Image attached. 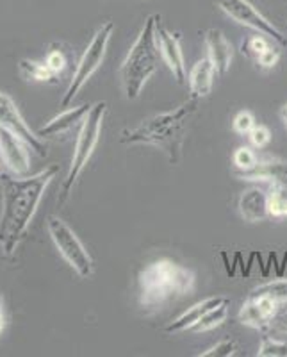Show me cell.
<instances>
[{"mask_svg": "<svg viewBox=\"0 0 287 357\" xmlns=\"http://www.w3.org/2000/svg\"><path fill=\"white\" fill-rule=\"evenodd\" d=\"M89 107L91 106L82 104V106H75L63 111L61 114H57V116H54L52 120H49L45 126H41L40 129H38V134H40L43 139L65 136V134H68L70 130H73L77 126H81L82 120H84L86 114H88Z\"/></svg>", "mask_w": 287, "mask_h": 357, "instance_id": "5bb4252c", "label": "cell"}, {"mask_svg": "<svg viewBox=\"0 0 287 357\" xmlns=\"http://www.w3.org/2000/svg\"><path fill=\"white\" fill-rule=\"evenodd\" d=\"M205 47L209 59L218 73H226L232 63V45L219 29H209L205 33Z\"/></svg>", "mask_w": 287, "mask_h": 357, "instance_id": "e0dca14e", "label": "cell"}, {"mask_svg": "<svg viewBox=\"0 0 287 357\" xmlns=\"http://www.w3.org/2000/svg\"><path fill=\"white\" fill-rule=\"evenodd\" d=\"M31 145L20 134L0 126V159L15 175H29L31 172Z\"/></svg>", "mask_w": 287, "mask_h": 357, "instance_id": "9c48e42d", "label": "cell"}, {"mask_svg": "<svg viewBox=\"0 0 287 357\" xmlns=\"http://www.w3.org/2000/svg\"><path fill=\"white\" fill-rule=\"evenodd\" d=\"M6 325H8V314H6L4 298H2V296H0V334L4 333Z\"/></svg>", "mask_w": 287, "mask_h": 357, "instance_id": "1f68e13d", "label": "cell"}, {"mask_svg": "<svg viewBox=\"0 0 287 357\" xmlns=\"http://www.w3.org/2000/svg\"><path fill=\"white\" fill-rule=\"evenodd\" d=\"M57 170V165H50L33 175L0 172V254L4 257L17 254Z\"/></svg>", "mask_w": 287, "mask_h": 357, "instance_id": "6da1fadb", "label": "cell"}, {"mask_svg": "<svg viewBox=\"0 0 287 357\" xmlns=\"http://www.w3.org/2000/svg\"><path fill=\"white\" fill-rule=\"evenodd\" d=\"M155 40H157L159 52L162 59L168 65L170 72L173 73V79L183 84L186 81V65H184V54L180 47V34L171 33L161 24V17H157L155 24Z\"/></svg>", "mask_w": 287, "mask_h": 357, "instance_id": "8fae6325", "label": "cell"}, {"mask_svg": "<svg viewBox=\"0 0 287 357\" xmlns=\"http://www.w3.org/2000/svg\"><path fill=\"white\" fill-rule=\"evenodd\" d=\"M196 109H199V100L189 97L175 109L154 114L143 120L139 126L123 129L120 132V143L155 146L168 155L170 165H177L183 158L187 129L193 122Z\"/></svg>", "mask_w": 287, "mask_h": 357, "instance_id": "7a4b0ae2", "label": "cell"}, {"mask_svg": "<svg viewBox=\"0 0 287 357\" xmlns=\"http://www.w3.org/2000/svg\"><path fill=\"white\" fill-rule=\"evenodd\" d=\"M267 334L273 336H287V302H280L277 311L273 312L270 324H267Z\"/></svg>", "mask_w": 287, "mask_h": 357, "instance_id": "cb8c5ba5", "label": "cell"}, {"mask_svg": "<svg viewBox=\"0 0 287 357\" xmlns=\"http://www.w3.org/2000/svg\"><path fill=\"white\" fill-rule=\"evenodd\" d=\"M257 159H259V155L255 154L250 146H239V149H235L234 154H232V162H234L235 167L234 172L250 170L255 162H257Z\"/></svg>", "mask_w": 287, "mask_h": 357, "instance_id": "4316f807", "label": "cell"}, {"mask_svg": "<svg viewBox=\"0 0 287 357\" xmlns=\"http://www.w3.org/2000/svg\"><path fill=\"white\" fill-rule=\"evenodd\" d=\"M255 126H257V123H255V116L250 111H239L234 116V122H232V129H234V132H238L239 136H248Z\"/></svg>", "mask_w": 287, "mask_h": 357, "instance_id": "f1b7e54d", "label": "cell"}, {"mask_svg": "<svg viewBox=\"0 0 287 357\" xmlns=\"http://www.w3.org/2000/svg\"><path fill=\"white\" fill-rule=\"evenodd\" d=\"M196 286L193 270L171 259H157L143 266L136 280L138 302L143 309H164L189 295Z\"/></svg>", "mask_w": 287, "mask_h": 357, "instance_id": "3957f363", "label": "cell"}, {"mask_svg": "<svg viewBox=\"0 0 287 357\" xmlns=\"http://www.w3.org/2000/svg\"><path fill=\"white\" fill-rule=\"evenodd\" d=\"M239 213L247 222L257 223L270 216L267 213V190L264 184H254L241 193L239 199Z\"/></svg>", "mask_w": 287, "mask_h": 357, "instance_id": "9a60e30c", "label": "cell"}, {"mask_svg": "<svg viewBox=\"0 0 287 357\" xmlns=\"http://www.w3.org/2000/svg\"><path fill=\"white\" fill-rule=\"evenodd\" d=\"M255 295H264L267 298L275 302H287V279H280V280H273V282H267V284L259 286V288H255L254 291Z\"/></svg>", "mask_w": 287, "mask_h": 357, "instance_id": "603a6c76", "label": "cell"}, {"mask_svg": "<svg viewBox=\"0 0 287 357\" xmlns=\"http://www.w3.org/2000/svg\"><path fill=\"white\" fill-rule=\"evenodd\" d=\"M248 138H250V143L255 149H264L271 142V130L266 126H261L259 123V126H255L251 129V132L248 134Z\"/></svg>", "mask_w": 287, "mask_h": 357, "instance_id": "f546056e", "label": "cell"}, {"mask_svg": "<svg viewBox=\"0 0 287 357\" xmlns=\"http://www.w3.org/2000/svg\"><path fill=\"white\" fill-rule=\"evenodd\" d=\"M239 352V345L235 340H222L219 343H216L215 347H210L205 352L199 354V357H232Z\"/></svg>", "mask_w": 287, "mask_h": 357, "instance_id": "83f0119b", "label": "cell"}, {"mask_svg": "<svg viewBox=\"0 0 287 357\" xmlns=\"http://www.w3.org/2000/svg\"><path fill=\"white\" fill-rule=\"evenodd\" d=\"M259 357H287V343L277 340V337L264 336L261 347L257 350Z\"/></svg>", "mask_w": 287, "mask_h": 357, "instance_id": "484cf974", "label": "cell"}, {"mask_svg": "<svg viewBox=\"0 0 287 357\" xmlns=\"http://www.w3.org/2000/svg\"><path fill=\"white\" fill-rule=\"evenodd\" d=\"M225 301V296H210V298H205V301L194 304L193 307H189L187 311H184L178 318H175L168 327H166V333L175 334V333H184V331H191L194 324H199L200 318L205 314L207 311H210L212 307L219 305Z\"/></svg>", "mask_w": 287, "mask_h": 357, "instance_id": "ac0fdd59", "label": "cell"}, {"mask_svg": "<svg viewBox=\"0 0 287 357\" xmlns=\"http://www.w3.org/2000/svg\"><path fill=\"white\" fill-rule=\"evenodd\" d=\"M159 15H152L145 20L129 54L120 66V82L127 100H136L141 95L143 88L157 70L159 47L155 40V24Z\"/></svg>", "mask_w": 287, "mask_h": 357, "instance_id": "277c9868", "label": "cell"}, {"mask_svg": "<svg viewBox=\"0 0 287 357\" xmlns=\"http://www.w3.org/2000/svg\"><path fill=\"white\" fill-rule=\"evenodd\" d=\"M47 231H49L54 247H56L57 252L61 254L63 259L77 272V275L84 277V279L93 275V257L89 256V252L86 250V247L82 245V241L79 240L77 234H75L61 218L49 216V220H47Z\"/></svg>", "mask_w": 287, "mask_h": 357, "instance_id": "52a82bcc", "label": "cell"}, {"mask_svg": "<svg viewBox=\"0 0 287 357\" xmlns=\"http://www.w3.org/2000/svg\"><path fill=\"white\" fill-rule=\"evenodd\" d=\"M271 41L267 40L266 34L263 33H257V34H251V36L245 38L243 43H241V52L251 59V61H259V57L266 52L267 49L271 47Z\"/></svg>", "mask_w": 287, "mask_h": 357, "instance_id": "7402d4cb", "label": "cell"}, {"mask_svg": "<svg viewBox=\"0 0 287 357\" xmlns=\"http://www.w3.org/2000/svg\"><path fill=\"white\" fill-rule=\"evenodd\" d=\"M228 304H231L228 298H225L222 304L212 307L210 311H207L205 314L200 318L199 324H194L193 327H191V331H193V333H205V331H212L216 329V327H219V325L226 320V317H228Z\"/></svg>", "mask_w": 287, "mask_h": 357, "instance_id": "44dd1931", "label": "cell"}, {"mask_svg": "<svg viewBox=\"0 0 287 357\" xmlns=\"http://www.w3.org/2000/svg\"><path fill=\"white\" fill-rule=\"evenodd\" d=\"M18 73L27 82H56L57 75L47 66L43 59H20Z\"/></svg>", "mask_w": 287, "mask_h": 357, "instance_id": "d6986e66", "label": "cell"}, {"mask_svg": "<svg viewBox=\"0 0 287 357\" xmlns=\"http://www.w3.org/2000/svg\"><path fill=\"white\" fill-rule=\"evenodd\" d=\"M267 190V213L273 218H287V184H264Z\"/></svg>", "mask_w": 287, "mask_h": 357, "instance_id": "ffe728a7", "label": "cell"}, {"mask_svg": "<svg viewBox=\"0 0 287 357\" xmlns=\"http://www.w3.org/2000/svg\"><path fill=\"white\" fill-rule=\"evenodd\" d=\"M218 75L216 66L212 65L209 57H203L196 65H193L189 72V97L194 100H202V98L209 97L212 91V84H215V77Z\"/></svg>", "mask_w": 287, "mask_h": 357, "instance_id": "2e32d148", "label": "cell"}, {"mask_svg": "<svg viewBox=\"0 0 287 357\" xmlns=\"http://www.w3.org/2000/svg\"><path fill=\"white\" fill-rule=\"evenodd\" d=\"M0 126L8 127V129L20 134L22 138L31 145V149H33L40 158H45V155L49 154V146H47V143L43 142V138H41L40 134L34 132V130L29 127V123L25 122V118L22 116L20 109H18V106L15 104V100H13L8 93H4V91H0Z\"/></svg>", "mask_w": 287, "mask_h": 357, "instance_id": "30bf717a", "label": "cell"}, {"mask_svg": "<svg viewBox=\"0 0 287 357\" xmlns=\"http://www.w3.org/2000/svg\"><path fill=\"white\" fill-rule=\"evenodd\" d=\"M45 63H47V66H49L50 70H52L56 75H61L63 72H65L66 65H68V59H66L65 52H63V49L59 47V45H50L49 47V52L45 54Z\"/></svg>", "mask_w": 287, "mask_h": 357, "instance_id": "d4e9b609", "label": "cell"}, {"mask_svg": "<svg viewBox=\"0 0 287 357\" xmlns=\"http://www.w3.org/2000/svg\"><path fill=\"white\" fill-rule=\"evenodd\" d=\"M234 175L241 181L254 184H287V161L280 158H259L250 170L234 172Z\"/></svg>", "mask_w": 287, "mask_h": 357, "instance_id": "7c38bea8", "label": "cell"}, {"mask_svg": "<svg viewBox=\"0 0 287 357\" xmlns=\"http://www.w3.org/2000/svg\"><path fill=\"white\" fill-rule=\"evenodd\" d=\"M284 126H286V129H287V122H284Z\"/></svg>", "mask_w": 287, "mask_h": 357, "instance_id": "d6a6232c", "label": "cell"}, {"mask_svg": "<svg viewBox=\"0 0 287 357\" xmlns=\"http://www.w3.org/2000/svg\"><path fill=\"white\" fill-rule=\"evenodd\" d=\"M280 61V50L279 47H275V45H271L270 49L266 50V52L263 54V56L259 57V61H257V65L261 66V68L264 70H271L275 68L277 65H279Z\"/></svg>", "mask_w": 287, "mask_h": 357, "instance_id": "4dcf8cb0", "label": "cell"}, {"mask_svg": "<svg viewBox=\"0 0 287 357\" xmlns=\"http://www.w3.org/2000/svg\"><path fill=\"white\" fill-rule=\"evenodd\" d=\"M113 33H114L113 22H105L102 27H98L95 36L91 38L89 45L86 47L84 52H82L77 66H75V70H73L72 81H70L68 88H66L65 95H63L61 98V107H68L73 102V98L79 95V91L84 88L86 82L93 77V73L100 68L102 63H104L105 59V54H107V47H109V41H111V36H113Z\"/></svg>", "mask_w": 287, "mask_h": 357, "instance_id": "8992f818", "label": "cell"}, {"mask_svg": "<svg viewBox=\"0 0 287 357\" xmlns=\"http://www.w3.org/2000/svg\"><path fill=\"white\" fill-rule=\"evenodd\" d=\"M105 111H107V102L98 100L95 102L93 106L89 107L88 114H86V118L82 120L81 129H79V134H77V142H75V149H73L70 170L68 174H66V178L61 186V191H59V197H57V206L59 207L65 206V204L68 202L73 188H75V184H77L79 177L82 175L86 165L89 162L95 149H97L98 142H100Z\"/></svg>", "mask_w": 287, "mask_h": 357, "instance_id": "5b68a950", "label": "cell"}, {"mask_svg": "<svg viewBox=\"0 0 287 357\" xmlns=\"http://www.w3.org/2000/svg\"><path fill=\"white\" fill-rule=\"evenodd\" d=\"M215 4L225 13L226 17L232 18L238 24L245 25L248 29H254L257 33L266 34L270 40L277 41L279 45H287V40L282 34V31L277 25H273V22L267 20L263 13L255 8L251 2H248V0H215Z\"/></svg>", "mask_w": 287, "mask_h": 357, "instance_id": "ba28073f", "label": "cell"}, {"mask_svg": "<svg viewBox=\"0 0 287 357\" xmlns=\"http://www.w3.org/2000/svg\"><path fill=\"white\" fill-rule=\"evenodd\" d=\"M277 305H279V302L271 301L267 296L250 293L247 301H245V304L239 309L238 318L247 327L266 333L267 324H270L273 312L277 311Z\"/></svg>", "mask_w": 287, "mask_h": 357, "instance_id": "4fadbf2b", "label": "cell"}]
</instances>
